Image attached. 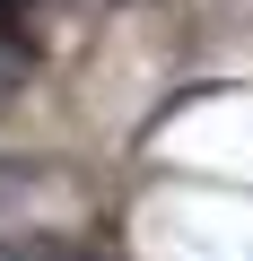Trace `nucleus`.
I'll return each instance as SVG.
<instances>
[{
	"label": "nucleus",
	"instance_id": "nucleus-1",
	"mask_svg": "<svg viewBox=\"0 0 253 261\" xmlns=\"http://www.w3.org/2000/svg\"><path fill=\"white\" fill-rule=\"evenodd\" d=\"M0 261H79V252H61V244H0Z\"/></svg>",
	"mask_w": 253,
	"mask_h": 261
},
{
	"label": "nucleus",
	"instance_id": "nucleus-2",
	"mask_svg": "<svg viewBox=\"0 0 253 261\" xmlns=\"http://www.w3.org/2000/svg\"><path fill=\"white\" fill-rule=\"evenodd\" d=\"M18 79H27V53H18V44H0V96H9Z\"/></svg>",
	"mask_w": 253,
	"mask_h": 261
}]
</instances>
